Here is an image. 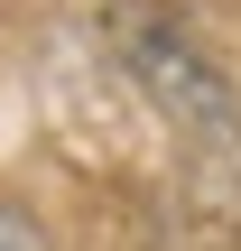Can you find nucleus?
Returning a JSON list of instances; mask_svg holds the SVG:
<instances>
[{"label": "nucleus", "instance_id": "f257e3e1", "mask_svg": "<svg viewBox=\"0 0 241 251\" xmlns=\"http://www.w3.org/2000/svg\"><path fill=\"white\" fill-rule=\"evenodd\" d=\"M111 47H121V65H130V84L167 112V121H186V130H214V140H241V93L232 75H223V56L186 28V9H158V0H111Z\"/></svg>", "mask_w": 241, "mask_h": 251}, {"label": "nucleus", "instance_id": "f03ea898", "mask_svg": "<svg viewBox=\"0 0 241 251\" xmlns=\"http://www.w3.org/2000/svg\"><path fill=\"white\" fill-rule=\"evenodd\" d=\"M0 251H56V242H46V224L28 205H0Z\"/></svg>", "mask_w": 241, "mask_h": 251}]
</instances>
